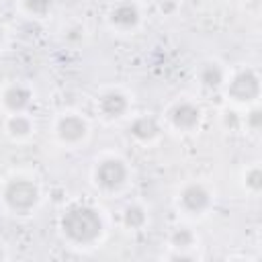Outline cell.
Segmentation results:
<instances>
[{"instance_id": "3957f363", "label": "cell", "mask_w": 262, "mask_h": 262, "mask_svg": "<svg viewBox=\"0 0 262 262\" xmlns=\"http://www.w3.org/2000/svg\"><path fill=\"white\" fill-rule=\"evenodd\" d=\"M94 184L104 192H117L121 190L129 180V166L121 156H102L96 160L92 170Z\"/></svg>"}, {"instance_id": "d6986e66", "label": "cell", "mask_w": 262, "mask_h": 262, "mask_svg": "<svg viewBox=\"0 0 262 262\" xmlns=\"http://www.w3.org/2000/svg\"><path fill=\"white\" fill-rule=\"evenodd\" d=\"M160 8H162V12H164V14H172V12H174V8H176V2H174V0H162Z\"/></svg>"}, {"instance_id": "30bf717a", "label": "cell", "mask_w": 262, "mask_h": 262, "mask_svg": "<svg viewBox=\"0 0 262 262\" xmlns=\"http://www.w3.org/2000/svg\"><path fill=\"white\" fill-rule=\"evenodd\" d=\"M33 98H35L33 88L29 84H23V82L8 84L0 94V102H2V108L6 113H27Z\"/></svg>"}, {"instance_id": "277c9868", "label": "cell", "mask_w": 262, "mask_h": 262, "mask_svg": "<svg viewBox=\"0 0 262 262\" xmlns=\"http://www.w3.org/2000/svg\"><path fill=\"white\" fill-rule=\"evenodd\" d=\"M225 94L229 100L237 104H248L258 100L260 96V78L252 68L237 70L227 82H225Z\"/></svg>"}, {"instance_id": "ffe728a7", "label": "cell", "mask_w": 262, "mask_h": 262, "mask_svg": "<svg viewBox=\"0 0 262 262\" xmlns=\"http://www.w3.org/2000/svg\"><path fill=\"white\" fill-rule=\"evenodd\" d=\"M4 37H6V31H4V27L0 25V47H2V43H4Z\"/></svg>"}, {"instance_id": "44dd1931", "label": "cell", "mask_w": 262, "mask_h": 262, "mask_svg": "<svg viewBox=\"0 0 262 262\" xmlns=\"http://www.w3.org/2000/svg\"><path fill=\"white\" fill-rule=\"evenodd\" d=\"M0 260H6V252H4V246L0 244Z\"/></svg>"}, {"instance_id": "52a82bcc", "label": "cell", "mask_w": 262, "mask_h": 262, "mask_svg": "<svg viewBox=\"0 0 262 262\" xmlns=\"http://www.w3.org/2000/svg\"><path fill=\"white\" fill-rule=\"evenodd\" d=\"M203 121V108L188 98H180L176 100L170 108H168V123L180 131V133H192L199 129Z\"/></svg>"}, {"instance_id": "6da1fadb", "label": "cell", "mask_w": 262, "mask_h": 262, "mask_svg": "<svg viewBox=\"0 0 262 262\" xmlns=\"http://www.w3.org/2000/svg\"><path fill=\"white\" fill-rule=\"evenodd\" d=\"M59 231L70 244L86 248L100 239L104 221L96 207L88 203H70L59 215Z\"/></svg>"}, {"instance_id": "9a60e30c", "label": "cell", "mask_w": 262, "mask_h": 262, "mask_svg": "<svg viewBox=\"0 0 262 262\" xmlns=\"http://www.w3.org/2000/svg\"><path fill=\"white\" fill-rule=\"evenodd\" d=\"M194 244H196V235L186 227H178L170 233V246L174 250H190L194 248Z\"/></svg>"}, {"instance_id": "e0dca14e", "label": "cell", "mask_w": 262, "mask_h": 262, "mask_svg": "<svg viewBox=\"0 0 262 262\" xmlns=\"http://www.w3.org/2000/svg\"><path fill=\"white\" fill-rule=\"evenodd\" d=\"M244 184H246V188H250L252 192H260V188H262V170H260L258 164L250 166V168L244 172Z\"/></svg>"}, {"instance_id": "5b68a950", "label": "cell", "mask_w": 262, "mask_h": 262, "mask_svg": "<svg viewBox=\"0 0 262 262\" xmlns=\"http://www.w3.org/2000/svg\"><path fill=\"white\" fill-rule=\"evenodd\" d=\"M176 205H178V209L184 215L196 217V215H203L205 211L211 209V205H213V192L203 182H196V180L194 182H186L180 188V192H178Z\"/></svg>"}, {"instance_id": "ac0fdd59", "label": "cell", "mask_w": 262, "mask_h": 262, "mask_svg": "<svg viewBox=\"0 0 262 262\" xmlns=\"http://www.w3.org/2000/svg\"><path fill=\"white\" fill-rule=\"evenodd\" d=\"M246 127H248L250 131H258V129L262 127V113H260L258 106L250 108V113L246 115Z\"/></svg>"}, {"instance_id": "8fae6325", "label": "cell", "mask_w": 262, "mask_h": 262, "mask_svg": "<svg viewBox=\"0 0 262 262\" xmlns=\"http://www.w3.org/2000/svg\"><path fill=\"white\" fill-rule=\"evenodd\" d=\"M127 131H129V135H131L137 143L147 145V143H154V141L162 135V125H160V121H158L156 117H151V115H137V117L131 119Z\"/></svg>"}, {"instance_id": "5bb4252c", "label": "cell", "mask_w": 262, "mask_h": 262, "mask_svg": "<svg viewBox=\"0 0 262 262\" xmlns=\"http://www.w3.org/2000/svg\"><path fill=\"white\" fill-rule=\"evenodd\" d=\"M121 219H123V225H125L127 229L137 231V229H143V227H145V223H147V211H145L143 205L131 203V205H127V207L123 209Z\"/></svg>"}, {"instance_id": "7a4b0ae2", "label": "cell", "mask_w": 262, "mask_h": 262, "mask_svg": "<svg viewBox=\"0 0 262 262\" xmlns=\"http://www.w3.org/2000/svg\"><path fill=\"white\" fill-rule=\"evenodd\" d=\"M0 201L12 215H29L37 209L41 201V188L35 178L25 174H14L4 180L0 188Z\"/></svg>"}, {"instance_id": "ba28073f", "label": "cell", "mask_w": 262, "mask_h": 262, "mask_svg": "<svg viewBox=\"0 0 262 262\" xmlns=\"http://www.w3.org/2000/svg\"><path fill=\"white\" fill-rule=\"evenodd\" d=\"M108 25L119 33H131L141 23V10L133 0H117L108 8Z\"/></svg>"}, {"instance_id": "9c48e42d", "label": "cell", "mask_w": 262, "mask_h": 262, "mask_svg": "<svg viewBox=\"0 0 262 262\" xmlns=\"http://www.w3.org/2000/svg\"><path fill=\"white\" fill-rule=\"evenodd\" d=\"M131 108V100L129 96L119 90V88H108L104 90L98 98H96V111L108 119V121H117V119H123Z\"/></svg>"}, {"instance_id": "7c38bea8", "label": "cell", "mask_w": 262, "mask_h": 262, "mask_svg": "<svg viewBox=\"0 0 262 262\" xmlns=\"http://www.w3.org/2000/svg\"><path fill=\"white\" fill-rule=\"evenodd\" d=\"M4 129H6V135L10 139L20 141L33 133L35 123L31 121V117L27 113H8V117L4 121Z\"/></svg>"}, {"instance_id": "2e32d148", "label": "cell", "mask_w": 262, "mask_h": 262, "mask_svg": "<svg viewBox=\"0 0 262 262\" xmlns=\"http://www.w3.org/2000/svg\"><path fill=\"white\" fill-rule=\"evenodd\" d=\"M23 8L35 16V18H43L51 12L53 8V0H23Z\"/></svg>"}, {"instance_id": "8992f818", "label": "cell", "mask_w": 262, "mask_h": 262, "mask_svg": "<svg viewBox=\"0 0 262 262\" xmlns=\"http://www.w3.org/2000/svg\"><path fill=\"white\" fill-rule=\"evenodd\" d=\"M53 133L61 145L76 147L88 137V121L80 113H74V111L63 113L55 119Z\"/></svg>"}, {"instance_id": "7402d4cb", "label": "cell", "mask_w": 262, "mask_h": 262, "mask_svg": "<svg viewBox=\"0 0 262 262\" xmlns=\"http://www.w3.org/2000/svg\"><path fill=\"white\" fill-rule=\"evenodd\" d=\"M248 2H252V4H258V2H260V0H248Z\"/></svg>"}, {"instance_id": "4fadbf2b", "label": "cell", "mask_w": 262, "mask_h": 262, "mask_svg": "<svg viewBox=\"0 0 262 262\" xmlns=\"http://www.w3.org/2000/svg\"><path fill=\"white\" fill-rule=\"evenodd\" d=\"M196 80L205 90H217L225 84V70L219 61H205L196 72Z\"/></svg>"}]
</instances>
